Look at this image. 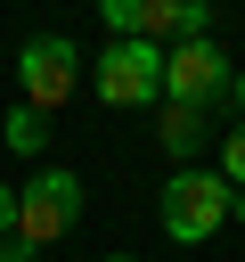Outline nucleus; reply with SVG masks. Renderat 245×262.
<instances>
[{
    "label": "nucleus",
    "instance_id": "obj_12",
    "mask_svg": "<svg viewBox=\"0 0 245 262\" xmlns=\"http://www.w3.org/2000/svg\"><path fill=\"white\" fill-rule=\"evenodd\" d=\"M8 229H16V188L0 180V237H8Z\"/></svg>",
    "mask_w": 245,
    "mask_h": 262
},
{
    "label": "nucleus",
    "instance_id": "obj_15",
    "mask_svg": "<svg viewBox=\"0 0 245 262\" xmlns=\"http://www.w3.org/2000/svg\"><path fill=\"white\" fill-rule=\"evenodd\" d=\"M106 262H139V254H106Z\"/></svg>",
    "mask_w": 245,
    "mask_h": 262
},
{
    "label": "nucleus",
    "instance_id": "obj_3",
    "mask_svg": "<svg viewBox=\"0 0 245 262\" xmlns=\"http://www.w3.org/2000/svg\"><path fill=\"white\" fill-rule=\"evenodd\" d=\"M90 90L106 106H155L163 98V49L155 41H106L90 57Z\"/></svg>",
    "mask_w": 245,
    "mask_h": 262
},
{
    "label": "nucleus",
    "instance_id": "obj_14",
    "mask_svg": "<svg viewBox=\"0 0 245 262\" xmlns=\"http://www.w3.org/2000/svg\"><path fill=\"white\" fill-rule=\"evenodd\" d=\"M229 221H245V188H237V196H229Z\"/></svg>",
    "mask_w": 245,
    "mask_h": 262
},
{
    "label": "nucleus",
    "instance_id": "obj_11",
    "mask_svg": "<svg viewBox=\"0 0 245 262\" xmlns=\"http://www.w3.org/2000/svg\"><path fill=\"white\" fill-rule=\"evenodd\" d=\"M33 254H41V246H24V237H16V229H8V237H0V262H33Z\"/></svg>",
    "mask_w": 245,
    "mask_h": 262
},
{
    "label": "nucleus",
    "instance_id": "obj_6",
    "mask_svg": "<svg viewBox=\"0 0 245 262\" xmlns=\"http://www.w3.org/2000/svg\"><path fill=\"white\" fill-rule=\"evenodd\" d=\"M155 139H163V156H172V172H180V164H196V147L212 139V115H204V106H180V98H155Z\"/></svg>",
    "mask_w": 245,
    "mask_h": 262
},
{
    "label": "nucleus",
    "instance_id": "obj_8",
    "mask_svg": "<svg viewBox=\"0 0 245 262\" xmlns=\"http://www.w3.org/2000/svg\"><path fill=\"white\" fill-rule=\"evenodd\" d=\"M0 139H8L16 156H41V147H49V115H41V106H24V98H16V106H0Z\"/></svg>",
    "mask_w": 245,
    "mask_h": 262
},
{
    "label": "nucleus",
    "instance_id": "obj_13",
    "mask_svg": "<svg viewBox=\"0 0 245 262\" xmlns=\"http://www.w3.org/2000/svg\"><path fill=\"white\" fill-rule=\"evenodd\" d=\"M229 106H237V115H245V66H237V82H229Z\"/></svg>",
    "mask_w": 245,
    "mask_h": 262
},
{
    "label": "nucleus",
    "instance_id": "obj_9",
    "mask_svg": "<svg viewBox=\"0 0 245 262\" xmlns=\"http://www.w3.org/2000/svg\"><path fill=\"white\" fill-rule=\"evenodd\" d=\"M98 16L114 41H147V0H98Z\"/></svg>",
    "mask_w": 245,
    "mask_h": 262
},
{
    "label": "nucleus",
    "instance_id": "obj_1",
    "mask_svg": "<svg viewBox=\"0 0 245 262\" xmlns=\"http://www.w3.org/2000/svg\"><path fill=\"white\" fill-rule=\"evenodd\" d=\"M229 180H220V164H180L172 180H163V196H155V213H163V237L172 246H204L212 229H229Z\"/></svg>",
    "mask_w": 245,
    "mask_h": 262
},
{
    "label": "nucleus",
    "instance_id": "obj_7",
    "mask_svg": "<svg viewBox=\"0 0 245 262\" xmlns=\"http://www.w3.org/2000/svg\"><path fill=\"white\" fill-rule=\"evenodd\" d=\"M147 41H155V49L212 41V0H147Z\"/></svg>",
    "mask_w": 245,
    "mask_h": 262
},
{
    "label": "nucleus",
    "instance_id": "obj_5",
    "mask_svg": "<svg viewBox=\"0 0 245 262\" xmlns=\"http://www.w3.org/2000/svg\"><path fill=\"white\" fill-rule=\"evenodd\" d=\"M229 82H237V66H229V49L220 41H180V49H163V98H180V106H229Z\"/></svg>",
    "mask_w": 245,
    "mask_h": 262
},
{
    "label": "nucleus",
    "instance_id": "obj_4",
    "mask_svg": "<svg viewBox=\"0 0 245 262\" xmlns=\"http://www.w3.org/2000/svg\"><path fill=\"white\" fill-rule=\"evenodd\" d=\"M74 221H82V180H74L65 164H41V172L16 188V237H24V246H57Z\"/></svg>",
    "mask_w": 245,
    "mask_h": 262
},
{
    "label": "nucleus",
    "instance_id": "obj_2",
    "mask_svg": "<svg viewBox=\"0 0 245 262\" xmlns=\"http://www.w3.org/2000/svg\"><path fill=\"white\" fill-rule=\"evenodd\" d=\"M82 74H90V57H82L65 33H33V41L16 49V90H24V106H41V115H57V106L82 90Z\"/></svg>",
    "mask_w": 245,
    "mask_h": 262
},
{
    "label": "nucleus",
    "instance_id": "obj_10",
    "mask_svg": "<svg viewBox=\"0 0 245 262\" xmlns=\"http://www.w3.org/2000/svg\"><path fill=\"white\" fill-rule=\"evenodd\" d=\"M220 180H229V188H245V115L220 131Z\"/></svg>",
    "mask_w": 245,
    "mask_h": 262
}]
</instances>
